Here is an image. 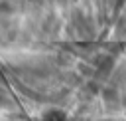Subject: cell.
<instances>
[{"mask_svg":"<svg viewBox=\"0 0 126 121\" xmlns=\"http://www.w3.org/2000/svg\"><path fill=\"white\" fill-rule=\"evenodd\" d=\"M45 121H67V117H65L61 111H57V109H51V111L45 115Z\"/></svg>","mask_w":126,"mask_h":121,"instance_id":"obj_1","label":"cell"},{"mask_svg":"<svg viewBox=\"0 0 126 121\" xmlns=\"http://www.w3.org/2000/svg\"><path fill=\"white\" fill-rule=\"evenodd\" d=\"M2 103H4V97H2V95H0V105H2Z\"/></svg>","mask_w":126,"mask_h":121,"instance_id":"obj_2","label":"cell"}]
</instances>
